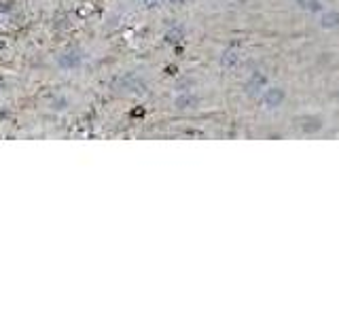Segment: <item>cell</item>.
<instances>
[{
    "instance_id": "1",
    "label": "cell",
    "mask_w": 339,
    "mask_h": 318,
    "mask_svg": "<svg viewBox=\"0 0 339 318\" xmlns=\"http://www.w3.org/2000/svg\"><path fill=\"white\" fill-rule=\"evenodd\" d=\"M320 119H314V117H307V119H303L301 121V128L305 130V132H316V130H320Z\"/></svg>"
},
{
    "instance_id": "2",
    "label": "cell",
    "mask_w": 339,
    "mask_h": 318,
    "mask_svg": "<svg viewBox=\"0 0 339 318\" xmlns=\"http://www.w3.org/2000/svg\"><path fill=\"white\" fill-rule=\"evenodd\" d=\"M282 100H284V94H282V89H272L269 94H267V104H272V106L280 104Z\"/></svg>"
},
{
    "instance_id": "3",
    "label": "cell",
    "mask_w": 339,
    "mask_h": 318,
    "mask_svg": "<svg viewBox=\"0 0 339 318\" xmlns=\"http://www.w3.org/2000/svg\"><path fill=\"white\" fill-rule=\"evenodd\" d=\"M301 9H307V11H320V0H297Z\"/></svg>"
},
{
    "instance_id": "4",
    "label": "cell",
    "mask_w": 339,
    "mask_h": 318,
    "mask_svg": "<svg viewBox=\"0 0 339 318\" xmlns=\"http://www.w3.org/2000/svg\"><path fill=\"white\" fill-rule=\"evenodd\" d=\"M320 24H322L324 28H333V26H337V24H339V15H337V13H324Z\"/></svg>"
}]
</instances>
